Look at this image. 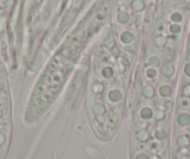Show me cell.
Here are the masks:
<instances>
[{
  "mask_svg": "<svg viewBox=\"0 0 190 159\" xmlns=\"http://www.w3.org/2000/svg\"><path fill=\"white\" fill-rule=\"evenodd\" d=\"M186 73L187 74V76H190V64H188V65L186 67Z\"/></svg>",
  "mask_w": 190,
  "mask_h": 159,
  "instance_id": "1",
  "label": "cell"
},
{
  "mask_svg": "<svg viewBox=\"0 0 190 159\" xmlns=\"http://www.w3.org/2000/svg\"><path fill=\"white\" fill-rule=\"evenodd\" d=\"M185 92H186V95H190V86H188V87H186V88Z\"/></svg>",
  "mask_w": 190,
  "mask_h": 159,
  "instance_id": "2",
  "label": "cell"
}]
</instances>
